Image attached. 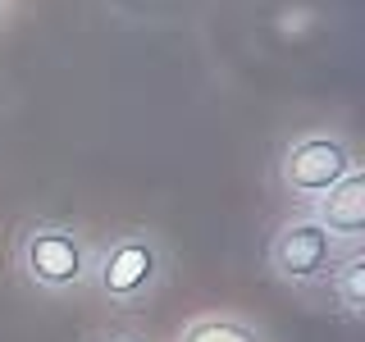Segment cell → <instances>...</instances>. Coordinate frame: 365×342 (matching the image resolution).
<instances>
[{"label": "cell", "mask_w": 365, "mask_h": 342, "mask_svg": "<svg viewBox=\"0 0 365 342\" xmlns=\"http://www.w3.org/2000/svg\"><path fill=\"white\" fill-rule=\"evenodd\" d=\"M178 342H260V333L237 324V319H197V324L182 328Z\"/></svg>", "instance_id": "52a82bcc"}, {"label": "cell", "mask_w": 365, "mask_h": 342, "mask_svg": "<svg viewBox=\"0 0 365 342\" xmlns=\"http://www.w3.org/2000/svg\"><path fill=\"white\" fill-rule=\"evenodd\" d=\"M155 279H160V247L142 233L114 237L96 260V288L110 301H137L155 288Z\"/></svg>", "instance_id": "7a4b0ae2"}, {"label": "cell", "mask_w": 365, "mask_h": 342, "mask_svg": "<svg viewBox=\"0 0 365 342\" xmlns=\"http://www.w3.org/2000/svg\"><path fill=\"white\" fill-rule=\"evenodd\" d=\"M269 260H274V269H279V279L315 283V279H329V269L338 265V242H334V233H324L315 219H292L274 233Z\"/></svg>", "instance_id": "277c9868"}, {"label": "cell", "mask_w": 365, "mask_h": 342, "mask_svg": "<svg viewBox=\"0 0 365 342\" xmlns=\"http://www.w3.org/2000/svg\"><path fill=\"white\" fill-rule=\"evenodd\" d=\"M123 342H128V338H123Z\"/></svg>", "instance_id": "ba28073f"}, {"label": "cell", "mask_w": 365, "mask_h": 342, "mask_svg": "<svg viewBox=\"0 0 365 342\" xmlns=\"http://www.w3.org/2000/svg\"><path fill=\"white\" fill-rule=\"evenodd\" d=\"M19 265L37 288H51V292H64V288H78V283L91 274L87 265V247L73 228L64 224H37L23 233L19 242Z\"/></svg>", "instance_id": "6da1fadb"}, {"label": "cell", "mask_w": 365, "mask_h": 342, "mask_svg": "<svg viewBox=\"0 0 365 342\" xmlns=\"http://www.w3.org/2000/svg\"><path fill=\"white\" fill-rule=\"evenodd\" d=\"M315 224L324 228V233L347 237V242H356V237L365 233V174L361 169H351L347 178H338L334 187L319 197Z\"/></svg>", "instance_id": "5b68a950"}, {"label": "cell", "mask_w": 365, "mask_h": 342, "mask_svg": "<svg viewBox=\"0 0 365 342\" xmlns=\"http://www.w3.org/2000/svg\"><path fill=\"white\" fill-rule=\"evenodd\" d=\"M351 169H356V160H351L347 142H338V137H302V142H292L288 151H283V187L288 192H302V197H324L329 187H334L338 178H347Z\"/></svg>", "instance_id": "3957f363"}, {"label": "cell", "mask_w": 365, "mask_h": 342, "mask_svg": "<svg viewBox=\"0 0 365 342\" xmlns=\"http://www.w3.org/2000/svg\"><path fill=\"white\" fill-rule=\"evenodd\" d=\"M329 288H334V296L342 301L347 315H361V306H365V256L361 251H351L347 260H338L329 269Z\"/></svg>", "instance_id": "8992f818"}]
</instances>
